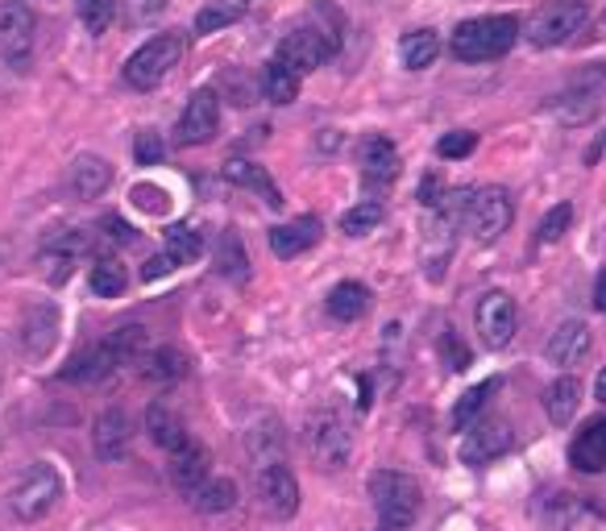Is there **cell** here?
I'll list each match as a JSON object with an SVG mask.
<instances>
[{
	"label": "cell",
	"instance_id": "1",
	"mask_svg": "<svg viewBox=\"0 0 606 531\" xmlns=\"http://www.w3.org/2000/svg\"><path fill=\"white\" fill-rule=\"evenodd\" d=\"M519 42V18L512 13H494V18H470L453 30L449 50L461 63H491L503 58Z\"/></svg>",
	"mask_w": 606,
	"mask_h": 531
},
{
	"label": "cell",
	"instance_id": "2",
	"mask_svg": "<svg viewBox=\"0 0 606 531\" xmlns=\"http://www.w3.org/2000/svg\"><path fill=\"white\" fill-rule=\"evenodd\" d=\"M370 498L379 507V523L391 531H407L419 515V482L412 474H399V470H379L370 474Z\"/></svg>",
	"mask_w": 606,
	"mask_h": 531
},
{
	"label": "cell",
	"instance_id": "3",
	"mask_svg": "<svg viewBox=\"0 0 606 531\" xmlns=\"http://www.w3.org/2000/svg\"><path fill=\"white\" fill-rule=\"evenodd\" d=\"M183 50H188V38L179 30L158 34V38H150L146 46H137L130 55V63H125V83H130L133 92H150V88H158L179 67Z\"/></svg>",
	"mask_w": 606,
	"mask_h": 531
},
{
	"label": "cell",
	"instance_id": "4",
	"mask_svg": "<svg viewBox=\"0 0 606 531\" xmlns=\"http://www.w3.org/2000/svg\"><path fill=\"white\" fill-rule=\"evenodd\" d=\"M590 21V9L586 0H552L545 9H536L528 18V42L531 46H540V50H549V46H565L573 34H582Z\"/></svg>",
	"mask_w": 606,
	"mask_h": 531
},
{
	"label": "cell",
	"instance_id": "5",
	"mask_svg": "<svg viewBox=\"0 0 606 531\" xmlns=\"http://www.w3.org/2000/svg\"><path fill=\"white\" fill-rule=\"evenodd\" d=\"M303 444H307V456L316 461V470H328L337 474L349 465V428L341 423L337 411H316L303 428Z\"/></svg>",
	"mask_w": 606,
	"mask_h": 531
},
{
	"label": "cell",
	"instance_id": "6",
	"mask_svg": "<svg viewBox=\"0 0 606 531\" xmlns=\"http://www.w3.org/2000/svg\"><path fill=\"white\" fill-rule=\"evenodd\" d=\"M515 221V204H512V191L507 188H482L474 191L470 208H465V228L474 233V241L491 246L498 241Z\"/></svg>",
	"mask_w": 606,
	"mask_h": 531
},
{
	"label": "cell",
	"instance_id": "7",
	"mask_svg": "<svg viewBox=\"0 0 606 531\" xmlns=\"http://www.w3.org/2000/svg\"><path fill=\"white\" fill-rule=\"evenodd\" d=\"M58 498H63V477H58L55 465L38 461V465H30V474L13 486L9 507H13L18 519H42V515L55 507Z\"/></svg>",
	"mask_w": 606,
	"mask_h": 531
},
{
	"label": "cell",
	"instance_id": "8",
	"mask_svg": "<svg viewBox=\"0 0 606 531\" xmlns=\"http://www.w3.org/2000/svg\"><path fill=\"white\" fill-rule=\"evenodd\" d=\"M474 324L486 349H507L519 332V307L507 291H486L474 307Z\"/></svg>",
	"mask_w": 606,
	"mask_h": 531
},
{
	"label": "cell",
	"instance_id": "9",
	"mask_svg": "<svg viewBox=\"0 0 606 531\" xmlns=\"http://www.w3.org/2000/svg\"><path fill=\"white\" fill-rule=\"evenodd\" d=\"M216 133H221V100L212 88H200L175 125V142L179 146H209Z\"/></svg>",
	"mask_w": 606,
	"mask_h": 531
},
{
	"label": "cell",
	"instance_id": "10",
	"mask_svg": "<svg viewBox=\"0 0 606 531\" xmlns=\"http://www.w3.org/2000/svg\"><path fill=\"white\" fill-rule=\"evenodd\" d=\"M34 50V13L21 0L0 4V63L25 67V58Z\"/></svg>",
	"mask_w": 606,
	"mask_h": 531
},
{
	"label": "cell",
	"instance_id": "11",
	"mask_svg": "<svg viewBox=\"0 0 606 531\" xmlns=\"http://www.w3.org/2000/svg\"><path fill=\"white\" fill-rule=\"evenodd\" d=\"M258 502L270 519H291L300 511V482L291 474L287 461H274V465H262L258 474Z\"/></svg>",
	"mask_w": 606,
	"mask_h": 531
},
{
	"label": "cell",
	"instance_id": "12",
	"mask_svg": "<svg viewBox=\"0 0 606 531\" xmlns=\"http://www.w3.org/2000/svg\"><path fill=\"white\" fill-rule=\"evenodd\" d=\"M358 171L366 188H391L399 179V150L386 133H366L358 142Z\"/></svg>",
	"mask_w": 606,
	"mask_h": 531
},
{
	"label": "cell",
	"instance_id": "13",
	"mask_svg": "<svg viewBox=\"0 0 606 531\" xmlns=\"http://www.w3.org/2000/svg\"><path fill=\"white\" fill-rule=\"evenodd\" d=\"M512 428L503 419H478L474 428H465V440H461V461L465 465H491L503 453H512Z\"/></svg>",
	"mask_w": 606,
	"mask_h": 531
},
{
	"label": "cell",
	"instance_id": "14",
	"mask_svg": "<svg viewBox=\"0 0 606 531\" xmlns=\"http://www.w3.org/2000/svg\"><path fill=\"white\" fill-rule=\"evenodd\" d=\"M333 55L328 50V42L321 38V30L316 25H300V30H291L283 42H279V63L283 67H291L295 76H307V71H316V67H324V58Z\"/></svg>",
	"mask_w": 606,
	"mask_h": 531
},
{
	"label": "cell",
	"instance_id": "15",
	"mask_svg": "<svg viewBox=\"0 0 606 531\" xmlns=\"http://www.w3.org/2000/svg\"><path fill=\"white\" fill-rule=\"evenodd\" d=\"M116 365H125V361L116 358V349L109 344V337H104L100 344H88L83 353H76V358L67 361V365H63V379H67V382H83V386H88V382L109 379Z\"/></svg>",
	"mask_w": 606,
	"mask_h": 531
},
{
	"label": "cell",
	"instance_id": "16",
	"mask_svg": "<svg viewBox=\"0 0 606 531\" xmlns=\"http://www.w3.org/2000/svg\"><path fill=\"white\" fill-rule=\"evenodd\" d=\"M590 344H594V337H590L586 324L582 320H561L557 324V332L549 337V344H545V358H549L552 365L569 370V365H577V361L586 358Z\"/></svg>",
	"mask_w": 606,
	"mask_h": 531
},
{
	"label": "cell",
	"instance_id": "17",
	"mask_svg": "<svg viewBox=\"0 0 606 531\" xmlns=\"http://www.w3.org/2000/svg\"><path fill=\"white\" fill-rule=\"evenodd\" d=\"M130 416L121 407H109L96 416V432H92V444H96V456L100 461H121L130 453Z\"/></svg>",
	"mask_w": 606,
	"mask_h": 531
},
{
	"label": "cell",
	"instance_id": "18",
	"mask_svg": "<svg viewBox=\"0 0 606 531\" xmlns=\"http://www.w3.org/2000/svg\"><path fill=\"white\" fill-rule=\"evenodd\" d=\"M569 465L577 474H603L606 470V416L590 419L586 428L577 432V440L569 444Z\"/></svg>",
	"mask_w": 606,
	"mask_h": 531
},
{
	"label": "cell",
	"instance_id": "19",
	"mask_svg": "<svg viewBox=\"0 0 606 531\" xmlns=\"http://www.w3.org/2000/svg\"><path fill=\"white\" fill-rule=\"evenodd\" d=\"M316 241H321V221H316V216H300V221H291V225L270 228V253L283 258V262L307 253Z\"/></svg>",
	"mask_w": 606,
	"mask_h": 531
},
{
	"label": "cell",
	"instance_id": "20",
	"mask_svg": "<svg viewBox=\"0 0 606 531\" xmlns=\"http://www.w3.org/2000/svg\"><path fill=\"white\" fill-rule=\"evenodd\" d=\"M67 188L76 191L79 200H100L104 191L113 188V167L96 154H83L71 162V174H67Z\"/></svg>",
	"mask_w": 606,
	"mask_h": 531
},
{
	"label": "cell",
	"instance_id": "21",
	"mask_svg": "<svg viewBox=\"0 0 606 531\" xmlns=\"http://www.w3.org/2000/svg\"><path fill=\"white\" fill-rule=\"evenodd\" d=\"M146 432H150V440L162 449V453H183L191 444L188 428H183V419L175 416L167 403H150V411H146Z\"/></svg>",
	"mask_w": 606,
	"mask_h": 531
},
{
	"label": "cell",
	"instance_id": "22",
	"mask_svg": "<svg viewBox=\"0 0 606 531\" xmlns=\"http://www.w3.org/2000/svg\"><path fill=\"white\" fill-rule=\"evenodd\" d=\"M225 179L233 183V188H249L258 191L270 208H283V191L274 188V179L262 171V167H254V162H246V158H228L225 162Z\"/></svg>",
	"mask_w": 606,
	"mask_h": 531
},
{
	"label": "cell",
	"instance_id": "23",
	"mask_svg": "<svg viewBox=\"0 0 606 531\" xmlns=\"http://www.w3.org/2000/svg\"><path fill=\"white\" fill-rule=\"evenodd\" d=\"M171 482L183 494H195L204 482H209V449L200 444H188L183 453L171 456Z\"/></svg>",
	"mask_w": 606,
	"mask_h": 531
},
{
	"label": "cell",
	"instance_id": "24",
	"mask_svg": "<svg viewBox=\"0 0 606 531\" xmlns=\"http://www.w3.org/2000/svg\"><path fill=\"white\" fill-rule=\"evenodd\" d=\"M324 307H328V316L341 324H354L366 316V307H370V291L361 283H337L333 291H328V300H324Z\"/></svg>",
	"mask_w": 606,
	"mask_h": 531
},
{
	"label": "cell",
	"instance_id": "25",
	"mask_svg": "<svg viewBox=\"0 0 606 531\" xmlns=\"http://www.w3.org/2000/svg\"><path fill=\"white\" fill-rule=\"evenodd\" d=\"M577 407H582V382L577 379H557L545 391V411H549V419L557 423V428H565L569 419L577 416Z\"/></svg>",
	"mask_w": 606,
	"mask_h": 531
},
{
	"label": "cell",
	"instance_id": "26",
	"mask_svg": "<svg viewBox=\"0 0 606 531\" xmlns=\"http://www.w3.org/2000/svg\"><path fill=\"white\" fill-rule=\"evenodd\" d=\"M399 55H403V67L407 71H424L440 55V34L436 30H412V34H403V42H399Z\"/></svg>",
	"mask_w": 606,
	"mask_h": 531
},
{
	"label": "cell",
	"instance_id": "27",
	"mask_svg": "<svg viewBox=\"0 0 606 531\" xmlns=\"http://www.w3.org/2000/svg\"><path fill=\"white\" fill-rule=\"evenodd\" d=\"M258 88H262V95L270 100V104H291V100L300 95V76H295L291 67H283L279 58H270V63L262 67Z\"/></svg>",
	"mask_w": 606,
	"mask_h": 531
},
{
	"label": "cell",
	"instance_id": "28",
	"mask_svg": "<svg viewBox=\"0 0 606 531\" xmlns=\"http://www.w3.org/2000/svg\"><path fill=\"white\" fill-rule=\"evenodd\" d=\"M188 374V358L179 353V349H154V353H146L142 358V379L146 382H162V386H171V382H179Z\"/></svg>",
	"mask_w": 606,
	"mask_h": 531
},
{
	"label": "cell",
	"instance_id": "29",
	"mask_svg": "<svg viewBox=\"0 0 606 531\" xmlns=\"http://www.w3.org/2000/svg\"><path fill=\"white\" fill-rule=\"evenodd\" d=\"M195 511L204 515H221V511H233L237 507V482L233 477H209L200 490L191 494Z\"/></svg>",
	"mask_w": 606,
	"mask_h": 531
},
{
	"label": "cell",
	"instance_id": "30",
	"mask_svg": "<svg viewBox=\"0 0 606 531\" xmlns=\"http://www.w3.org/2000/svg\"><path fill=\"white\" fill-rule=\"evenodd\" d=\"M494 391H498V379H486V382H478V386H470L465 395L457 398V407H453V428H457V432L474 428L478 416L486 411V403H491Z\"/></svg>",
	"mask_w": 606,
	"mask_h": 531
},
{
	"label": "cell",
	"instance_id": "31",
	"mask_svg": "<svg viewBox=\"0 0 606 531\" xmlns=\"http://www.w3.org/2000/svg\"><path fill=\"white\" fill-rule=\"evenodd\" d=\"M162 253H167V258H171L175 266L195 262V258L204 253V237H200V228H191V225H171V228H167V237H162Z\"/></svg>",
	"mask_w": 606,
	"mask_h": 531
},
{
	"label": "cell",
	"instance_id": "32",
	"mask_svg": "<svg viewBox=\"0 0 606 531\" xmlns=\"http://www.w3.org/2000/svg\"><path fill=\"white\" fill-rule=\"evenodd\" d=\"M216 270L228 274V279H237V283H246L249 279V258H246V246H242V237L228 228L221 233V241H216Z\"/></svg>",
	"mask_w": 606,
	"mask_h": 531
},
{
	"label": "cell",
	"instance_id": "33",
	"mask_svg": "<svg viewBox=\"0 0 606 531\" xmlns=\"http://www.w3.org/2000/svg\"><path fill=\"white\" fill-rule=\"evenodd\" d=\"M130 286V274L116 258H96L92 262V291L100 300H116L121 291Z\"/></svg>",
	"mask_w": 606,
	"mask_h": 531
},
{
	"label": "cell",
	"instance_id": "34",
	"mask_svg": "<svg viewBox=\"0 0 606 531\" xmlns=\"http://www.w3.org/2000/svg\"><path fill=\"white\" fill-rule=\"evenodd\" d=\"M242 13H246V9H242V0H233V4H204V9L195 13V38L225 30V25H233Z\"/></svg>",
	"mask_w": 606,
	"mask_h": 531
},
{
	"label": "cell",
	"instance_id": "35",
	"mask_svg": "<svg viewBox=\"0 0 606 531\" xmlns=\"http://www.w3.org/2000/svg\"><path fill=\"white\" fill-rule=\"evenodd\" d=\"M382 221H386L382 204H358V208H349L341 216V233L345 237H361V233H374Z\"/></svg>",
	"mask_w": 606,
	"mask_h": 531
},
{
	"label": "cell",
	"instance_id": "36",
	"mask_svg": "<svg viewBox=\"0 0 606 531\" xmlns=\"http://www.w3.org/2000/svg\"><path fill=\"white\" fill-rule=\"evenodd\" d=\"M79 21L88 25V34H104L116 18V0H76Z\"/></svg>",
	"mask_w": 606,
	"mask_h": 531
},
{
	"label": "cell",
	"instance_id": "37",
	"mask_svg": "<svg viewBox=\"0 0 606 531\" xmlns=\"http://www.w3.org/2000/svg\"><path fill=\"white\" fill-rule=\"evenodd\" d=\"M569 225H573V204H552V208L545 212L540 228H536V237H540L545 246H552V241H561V237H565Z\"/></svg>",
	"mask_w": 606,
	"mask_h": 531
},
{
	"label": "cell",
	"instance_id": "38",
	"mask_svg": "<svg viewBox=\"0 0 606 531\" xmlns=\"http://www.w3.org/2000/svg\"><path fill=\"white\" fill-rule=\"evenodd\" d=\"M109 344L116 349V358L121 361L142 358V349H146V328H142V324H121L113 337H109Z\"/></svg>",
	"mask_w": 606,
	"mask_h": 531
},
{
	"label": "cell",
	"instance_id": "39",
	"mask_svg": "<svg viewBox=\"0 0 606 531\" xmlns=\"http://www.w3.org/2000/svg\"><path fill=\"white\" fill-rule=\"evenodd\" d=\"M88 233H79V228H58V233H50L46 241H42V249H55V253H67V258H79L83 249H88Z\"/></svg>",
	"mask_w": 606,
	"mask_h": 531
},
{
	"label": "cell",
	"instance_id": "40",
	"mask_svg": "<svg viewBox=\"0 0 606 531\" xmlns=\"http://www.w3.org/2000/svg\"><path fill=\"white\" fill-rule=\"evenodd\" d=\"M312 21H321V38L328 42V50H341V13L333 4H312Z\"/></svg>",
	"mask_w": 606,
	"mask_h": 531
},
{
	"label": "cell",
	"instance_id": "41",
	"mask_svg": "<svg viewBox=\"0 0 606 531\" xmlns=\"http://www.w3.org/2000/svg\"><path fill=\"white\" fill-rule=\"evenodd\" d=\"M474 146H478V133L453 129V133H445V137L436 142V154H440V158H470Z\"/></svg>",
	"mask_w": 606,
	"mask_h": 531
},
{
	"label": "cell",
	"instance_id": "42",
	"mask_svg": "<svg viewBox=\"0 0 606 531\" xmlns=\"http://www.w3.org/2000/svg\"><path fill=\"white\" fill-rule=\"evenodd\" d=\"M162 9H167V0H121L125 25H150L162 18Z\"/></svg>",
	"mask_w": 606,
	"mask_h": 531
},
{
	"label": "cell",
	"instance_id": "43",
	"mask_svg": "<svg viewBox=\"0 0 606 531\" xmlns=\"http://www.w3.org/2000/svg\"><path fill=\"white\" fill-rule=\"evenodd\" d=\"M133 158H137L142 167L162 162V158H167V142H162V133H137V137H133Z\"/></svg>",
	"mask_w": 606,
	"mask_h": 531
},
{
	"label": "cell",
	"instance_id": "44",
	"mask_svg": "<svg viewBox=\"0 0 606 531\" xmlns=\"http://www.w3.org/2000/svg\"><path fill=\"white\" fill-rule=\"evenodd\" d=\"M440 358H445V365H449L453 374L470 370V349L461 344V337H457L453 328H445V337H440Z\"/></svg>",
	"mask_w": 606,
	"mask_h": 531
},
{
	"label": "cell",
	"instance_id": "45",
	"mask_svg": "<svg viewBox=\"0 0 606 531\" xmlns=\"http://www.w3.org/2000/svg\"><path fill=\"white\" fill-rule=\"evenodd\" d=\"M133 200H137V208L154 212V216H162V212L171 208V195L162 188H150V183H137V188H133Z\"/></svg>",
	"mask_w": 606,
	"mask_h": 531
},
{
	"label": "cell",
	"instance_id": "46",
	"mask_svg": "<svg viewBox=\"0 0 606 531\" xmlns=\"http://www.w3.org/2000/svg\"><path fill=\"white\" fill-rule=\"evenodd\" d=\"M100 228L109 233V241H113V246H133V241H137V228H133L125 216H116V212H109V216L100 221Z\"/></svg>",
	"mask_w": 606,
	"mask_h": 531
},
{
	"label": "cell",
	"instance_id": "47",
	"mask_svg": "<svg viewBox=\"0 0 606 531\" xmlns=\"http://www.w3.org/2000/svg\"><path fill=\"white\" fill-rule=\"evenodd\" d=\"M42 262L50 266V270H46V279H50V283H67V279H71V266H76V258L55 253V249H42Z\"/></svg>",
	"mask_w": 606,
	"mask_h": 531
},
{
	"label": "cell",
	"instance_id": "48",
	"mask_svg": "<svg viewBox=\"0 0 606 531\" xmlns=\"http://www.w3.org/2000/svg\"><path fill=\"white\" fill-rule=\"evenodd\" d=\"M440 200H445V183H440L436 174H424V183H419V204H424V208H436Z\"/></svg>",
	"mask_w": 606,
	"mask_h": 531
},
{
	"label": "cell",
	"instance_id": "49",
	"mask_svg": "<svg viewBox=\"0 0 606 531\" xmlns=\"http://www.w3.org/2000/svg\"><path fill=\"white\" fill-rule=\"evenodd\" d=\"M171 270H175V262L167 258V253H154L150 262H146V270H142V279H146V283H154L158 274H171Z\"/></svg>",
	"mask_w": 606,
	"mask_h": 531
},
{
	"label": "cell",
	"instance_id": "50",
	"mask_svg": "<svg viewBox=\"0 0 606 531\" xmlns=\"http://www.w3.org/2000/svg\"><path fill=\"white\" fill-rule=\"evenodd\" d=\"M594 307L606 316V270H598V279H594Z\"/></svg>",
	"mask_w": 606,
	"mask_h": 531
},
{
	"label": "cell",
	"instance_id": "51",
	"mask_svg": "<svg viewBox=\"0 0 606 531\" xmlns=\"http://www.w3.org/2000/svg\"><path fill=\"white\" fill-rule=\"evenodd\" d=\"M603 154H606V137H598V142H594V146H590L586 162H590V167H594V162H598V158H603Z\"/></svg>",
	"mask_w": 606,
	"mask_h": 531
},
{
	"label": "cell",
	"instance_id": "52",
	"mask_svg": "<svg viewBox=\"0 0 606 531\" xmlns=\"http://www.w3.org/2000/svg\"><path fill=\"white\" fill-rule=\"evenodd\" d=\"M594 395H598V398H603V403H606V370H603V374H598V382H594Z\"/></svg>",
	"mask_w": 606,
	"mask_h": 531
},
{
	"label": "cell",
	"instance_id": "53",
	"mask_svg": "<svg viewBox=\"0 0 606 531\" xmlns=\"http://www.w3.org/2000/svg\"><path fill=\"white\" fill-rule=\"evenodd\" d=\"M379 531H391V528H382V523H379Z\"/></svg>",
	"mask_w": 606,
	"mask_h": 531
},
{
	"label": "cell",
	"instance_id": "54",
	"mask_svg": "<svg viewBox=\"0 0 606 531\" xmlns=\"http://www.w3.org/2000/svg\"><path fill=\"white\" fill-rule=\"evenodd\" d=\"M603 25H606V13H603Z\"/></svg>",
	"mask_w": 606,
	"mask_h": 531
}]
</instances>
